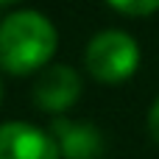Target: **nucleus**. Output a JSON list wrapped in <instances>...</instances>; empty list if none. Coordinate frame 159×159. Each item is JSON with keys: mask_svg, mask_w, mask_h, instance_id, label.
Here are the masks:
<instances>
[{"mask_svg": "<svg viewBox=\"0 0 159 159\" xmlns=\"http://www.w3.org/2000/svg\"><path fill=\"white\" fill-rule=\"evenodd\" d=\"M56 28L39 11H17L0 25V70L28 75L50 61L56 53Z\"/></svg>", "mask_w": 159, "mask_h": 159, "instance_id": "1", "label": "nucleus"}, {"mask_svg": "<svg viewBox=\"0 0 159 159\" xmlns=\"http://www.w3.org/2000/svg\"><path fill=\"white\" fill-rule=\"evenodd\" d=\"M140 64V48L126 31H101L92 36L84 53V67L92 78L117 84L134 75Z\"/></svg>", "mask_w": 159, "mask_h": 159, "instance_id": "2", "label": "nucleus"}, {"mask_svg": "<svg viewBox=\"0 0 159 159\" xmlns=\"http://www.w3.org/2000/svg\"><path fill=\"white\" fill-rule=\"evenodd\" d=\"M0 159H61L53 134L39 131L28 123L0 126Z\"/></svg>", "mask_w": 159, "mask_h": 159, "instance_id": "3", "label": "nucleus"}, {"mask_svg": "<svg viewBox=\"0 0 159 159\" xmlns=\"http://www.w3.org/2000/svg\"><path fill=\"white\" fill-rule=\"evenodd\" d=\"M81 95V78L67 64H53L39 73L34 84V103L45 112H64Z\"/></svg>", "mask_w": 159, "mask_h": 159, "instance_id": "4", "label": "nucleus"}, {"mask_svg": "<svg viewBox=\"0 0 159 159\" xmlns=\"http://www.w3.org/2000/svg\"><path fill=\"white\" fill-rule=\"evenodd\" d=\"M53 140L64 159H98L101 157V134L89 123H70L64 117L53 120Z\"/></svg>", "mask_w": 159, "mask_h": 159, "instance_id": "5", "label": "nucleus"}, {"mask_svg": "<svg viewBox=\"0 0 159 159\" xmlns=\"http://www.w3.org/2000/svg\"><path fill=\"white\" fill-rule=\"evenodd\" d=\"M115 11L120 14H131V17H145L154 14L159 8V0H106Z\"/></svg>", "mask_w": 159, "mask_h": 159, "instance_id": "6", "label": "nucleus"}, {"mask_svg": "<svg viewBox=\"0 0 159 159\" xmlns=\"http://www.w3.org/2000/svg\"><path fill=\"white\" fill-rule=\"evenodd\" d=\"M148 129H151V137L159 143V98H157V103L151 106V112H148Z\"/></svg>", "mask_w": 159, "mask_h": 159, "instance_id": "7", "label": "nucleus"}, {"mask_svg": "<svg viewBox=\"0 0 159 159\" xmlns=\"http://www.w3.org/2000/svg\"><path fill=\"white\" fill-rule=\"evenodd\" d=\"M8 3H17V0H0V6H8Z\"/></svg>", "mask_w": 159, "mask_h": 159, "instance_id": "8", "label": "nucleus"}, {"mask_svg": "<svg viewBox=\"0 0 159 159\" xmlns=\"http://www.w3.org/2000/svg\"><path fill=\"white\" fill-rule=\"evenodd\" d=\"M0 101H3V84H0Z\"/></svg>", "mask_w": 159, "mask_h": 159, "instance_id": "9", "label": "nucleus"}]
</instances>
